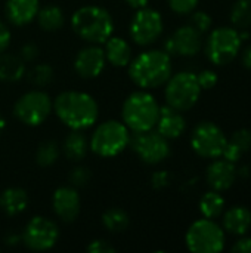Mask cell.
<instances>
[{"label": "cell", "mask_w": 251, "mask_h": 253, "mask_svg": "<svg viewBox=\"0 0 251 253\" xmlns=\"http://www.w3.org/2000/svg\"><path fill=\"white\" fill-rule=\"evenodd\" d=\"M53 110L58 119L72 130H83L98 120V104L84 92L67 90L56 96Z\"/></svg>", "instance_id": "6da1fadb"}, {"label": "cell", "mask_w": 251, "mask_h": 253, "mask_svg": "<svg viewBox=\"0 0 251 253\" xmlns=\"http://www.w3.org/2000/svg\"><path fill=\"white\" fill-rule=\"evenodd\" d=\"M129 76L142 89H154L164 84L172 76L170 55L166 50L143 52L129 64Z\"/></svg>", "instance_id": "7a4b0ae2"}, {"label": "cell", "mask_w": 251, "mask_h": 253, "mask_svg": "<svg viewBox=\"0 0 251 253\" xmlns=\"http://www.w3.org/2000/svg\"><path fill=\"white\" fill-rule=\"evenodd\" d=\"M75 34L87 43H105L114 31V21L108 10L101 6H83L71 18Z\"/></svg>", "instance_id": "3957f363"}, {"label": "cell", "mask_w": 251, "mask_h": 253, "mask_svg": "<svg viewBox=\"0 0 251 253\" xmlns=\"http://www.w3.org/2000/svg\"><path fill=\"white\" fill-rule=\"evenodd\" d=\"M121 114L129 130L145 132L155 127L160 116V105L151 93L138 90L126 98Z\"/></svg>", "instance_id": "277c9868"}, {"label": "cell", "mask_w": 251, "mask_h": 253, "mask_svg": "<svg viewBox=\"0 0 251 253\" xmlns=\"http://www.w3.org/2000/svg\"><path fill=\"white\" fill-rule=\"evenodd\" d=\"M130 132L124 123L108 120L101 123L90 138V150L101 157H114L129 147Z\"/></svg>", "instance_id": "5b68a950"}, {"label": "cell", "mask_w": 251, "mask_h": 253, "mask_svg": "<svg viewBox=\"0 0 251 253\" xmlns=\"http://www.w3.org/2000/svg\"><path fill=\"white\" fill-rule=\"evenodd\" d=\"M166 83L167 86L164 95L167 105L178 111H186L197 104L201 93L197 74L182 71L175 76H170V79Z\"/></svg>", "instance_id": "8992f818"}, {"label": "cell", "mask_w": 251, "mask_h": 253, "mask_svg": "<svg viewBox=\"0 0 251 253\" xmlns=\"http://www.w3.org/2000/svg\"><path fill=\"white\" fill-rule=\"evenodd\" d=\"M186 246L194 253H217L225 248V233L213 219L195 221L185 237Z\"/></svg>", "instance_id": "52a82bcc"}, {"label": "cell", "mask_w": 251, "mask_h": 253, "mask_svg": "<svg viewBox=\"0 0 251 253\" xmlns=\"http://www.w3.org/2000/svg\"><path fill=\"white\" fill-rule=\"evenodd\" d=\"M240 47V33L234 28L222 27L210 33L206 43V53L215 65H226L238 55Z\"/></svg>", "instance_id": "ba28073f"}, {"label": "cell", "mask_w": 251, "mask_h": 253, "mask_svg": "<svg viewBox=\"0 0 251 253\" xmlns=\"http://www.w3.org/2000/svg\"><path fill=\"white\" fill-rule=\"evenodd\" d=\"M52 111V101L43 90H30L18 98L13 105L15 117L27 126L41 125Z\"/></svg>", "instance_id": "9c48e42d"}, {"label": "cell", "mask_w": 251, "mask_h": 253, "mask_svg": "<svg viewBox=\"0 0 251 253\" xmlns=\"http://www.w3.org/2000/svg\"><path fill=\"white\" fill-rule=\"evenodd\" d=\"M129 145L146 165H158L170 154L169 139L152 129L145 132H133V135H130Z\"/></svg>", "instance_id": "30bf717a"}, {"label": "cell", "mask_w": 251, "mask_h": 253, "mask_svg": "<svg viewBox=\"0 0 251 253\" xmlns=\"http://www.w3.org/2000/svg\"><path fill=\"white\" fill-rule=\"evenodd\" d=\"M226 144L228 139L223 130L212 122H201L198 126H195L191 136L192 150L204 159L220 157Z\"/></svg>", "instance_id": "8fae6325"}, {"label": "cell", "mask_w": 251, "mask_h": 253, "mask_svg": "<svg viewBox=\"0 0 251 253\" xmlns=\"http://www.w3.org/2000/svg\"><path fill=\"white\" fill-rule=\"evenodd\" d=\"M59 237L58 227L53 221L44 216H34L22 231L24 245L36 252H44L52 249Z\"/></svg>", "instance_id": "7c38bea8"}, {"label": "cell", "mask_w": 251, "mask_h": 253, "mask_svg": "<svg viewBox=\"0 0 251 253\" xmlns=\"http://www.w3.org/2000/svg\"><path fill=\"white\" fill-rule=\"evenodd\" d=\"M163 33V18L160 12L151 7L138 9L130 22L132 40L139 46L152 44Z\"/></svg>", "instance_id": "4fadbf2b"}, {"label": "cell", "mask_w": 251, "mask_h": 253, "mask_svg": "<svg viewBox=\"0 0 251 253\" xmlns=\"http://www.w3.org/2000/svg\"><path fill=\"white\" fill-rule=\"evenodd\" d=\"M203 39L201 33L192 25H183L178 28L164 43L166 52L169 55L194 56L201 50Z\"/></svg>", "instance_id": "5bb4252c"}, {"label": "cell", "mask_w": 251, "mask_h": 253, "mask_svg": "<svg viewBox=\"0 0 251 253\" xmlns=\"http://www.w3.org/2000/svg\"><path fill=\"white\" fill-rule=\"evenodd\" d=\"M105 61L107 58L104 49L96 44H92L77 53L74 59V68L77 74L83 79H95L104 71Z\"/></svg>", "instance_id": "9a60e30c"}, {"label": "cell", "mask_w": 251, "mask_h": 253, "mask_svg": "<svg viewBox=\"0 0 251 253\" xmlns=\"http://www.w3.org/2000/svg\"><path fill=\"white\" fill-rule=\"evenodd\" d=\"M52 206L61 221L72 222L80 213V196L72 187H61L53 193Z\"/></svg>", "instance_id": "2e32d148"}, {"label": "cell", "mask_w": 251, "mask_h": 253, "mask_svg": "<svg viewBox=\"0 0 251 253\" xmlns=\"http://www.w3.org/2000/svg\"><path fill=\"white\" fill-rule=\"evenodd\" d=\"M207 184L215 191H226L229 190L237 179V169L234 163L228 160H216L207 168Z\"/></svg>", "instance_id": "e0dca14e"}, {"label": "cell", "mask_w": 251, "mask_h": 253, "mask_svg": "<svg viewBox=\"0 0 251 253\" xmlns=\"http://www.w3.org/2000/svg\"><path fill=\"white\" fill-rule=\"evenodd\" d=\"M155 126H157V132L163 135L166 139H176L185 132L186 122L180 114V111L172 108L170 105H166V107H160V116Z\"/></svg>", "instance_id": "ac0fdd59"}, {"label": "cell", "mask_w": 251, "mask_h": 253, "mask_svg": "<svg viewBox=\"0 0 251 253\" xmlns=\"http://www.w3.org/2000/svg\"><path fill=\"white\" fill-rule=\"evenodd\" d=\"M38 9V0H7L4 13L10 24L25 25L37 16Z\"/></svg>", "instance_id": "d6986e66"}, {"label": "cell", "mask_w": 251, "mask_h": 253, "mask_svg": "<svg viewBox=\"0 0 251 253\" xmlns=\"http://www.w3.org/2000/svg\"><path fill=\"white\" fill-rule=\"evenodd\" d=\"M250 227L251 212L244 206H235L223 216V228L234 236H244Z\"/></svg>", "instance_id": "ffe728a7"}, {"label": "cell", "mask_w": 251, "mask_h": 253, "mask_svg": "<svg viewBox=\"0 0 251 253\" xmlns=\"http://www.w3.org/2000/svg\"><path fill=\"white\" fill-rule=\"evenodd\" d=\"M105 58L114 67H126L132 61L130 44L120 37H109L105 42Z\"/></svg>", "instance_id": "44dd1931"}, {"label": "cell", "mask_w": 251, "mask_h": 253, "mask_svg": "<svg viewBox=\"0 0 251 253\" xmlns=\"http://www.w3.org/2000/svg\"><path fill=\"white\" fill-rule=\"evenodd\" d=\"M28 206V194L22 188H7L0 194V209L7 216H16L22 213Z\"/></svg>", "instance_id": "7402d4cb"}, {"label": "cell", "mask_w": 251, "mask_h": 253, "mask_svg": "<svg viewBox=\"0 0 251 253\" xmlns=\"http://www.w3.org/2000/svg\"><path fill=\"white\" fill-rule=\"evenodd\" d=\"M25 76V62L21 56L12 53H0V80L18 82Z\"/></svg>", "instance_id": "603a6c76"}, {"label": "cell", "mask_w": 251, "mask_h": 253, "mask_svg": "<svg viewBox=\"0 0 251 253\" xmlns=\"http://www.w3.org/2000/svg\"><path fill=\"white\" fill-rule=\"evenodd\" d=\"M62 151L65 157L71 162H80L81 159H84L87 153V139L81 133V130H72L67 135L62 144Z\"/></svg>", "instance_id": "cb8c5ba5"}, {"label": "cell", "mask_w": 251, "mask_h": 253, "mask_svg": "<svg viewBox=\"0 0 251 253\" xmlns=\"http://www.w3.org/2000/svg\"><path fill=\"white\" fill-rule=\"evenodd\" d=\"M37 21L41 30L44 31H56L64 24V13L55 4H47L37 12Z\"/></svg>", "instance_id": "d4e9b609"}, {"label": "cell", "mask_w": 251, "mask_h": 253, "mask_svg": "<svg viewBox=\"0 0 251 253\" xmlns=\"http://www.w3.org/2000/svg\"><path fill=\"white\" fill-rule=\"evenodd\" d=\"M225 208V200L219 191H209L200 200V212L207 219H216L222 215Z\"/></svg>", "instance_id": "484cf974"}, {"label": "cell", "mask_w": 251, "mask_h": 253, "mask_svg": "<svg viewBox=\"0 0 251 253\" xmlns=\"http://www.w3.org/2000/svg\"><path fill=\"white\" fill-rule=\"evenodd\" d=\"M102 224L111 233H123L129 227L130 219L123 209L111 208L102 215Z\"/></svg>", "instance_id": "4316f807"}, {"label": "cell", "mask_w": 251, "mask_h": 253, "mask_svg": "<svg viewBox=\"0 0 251 253\" xmlns=\"http://www.w3.org/2000/svg\"><path fill=\"white\" fill-rule=\"evenodd\" d=\"M231 21L237 28H249L251 25V0H237L231 10Z\"/></svg>", "instance_id": "83f0119b"}, {"label": "cell", "mask_w": 251, "mask_h": 253, "mask_svg": "<svg viewBox=\"0 0 251 253\" xmlns=\"http://www.w3.org/2000/svg\"><path fill=\"white\" fill-rule=\"evenodd\" d=\"M59 157V148L55 141H44L36 151V162L41 168L52 166Z\"/></svg>", "instance_id": "f1b7e54d"}, {"label": "cell", "mask_w": 251, "mask_h": 253, "mask_svg": "<svg viewBox=\"0 0 251 253\" xmlns=\"http://www.w3.org/2000/svg\"><path fill=\"white\" fill-rule=\"evenodd\" d=\"M28 80L34 86H47L53 80V70L49 64H37L28 71Z\"/></svg>", "instance_id": "f546056e"}, {"label": "cell", "mask_w": 251, "mask_h": 253, "mask_svg": "<svg viewBox=\"0 0 251 253\" xmlns=\"http://www.w3.org/2000/svg\"><path fill=\"white\" fill-rule=\"evenodd\" d=\"M90 178H92V173L84 166L74 168L68 175V181L72 187H86L90 182Z\"/></svg>", "instance_id": "4dcf8cb0"}, {"label": "cell", "mask_w": 251, "mask_h": 253, "mask_svg": "<svg viewBox=\"0 0 251 253\" xmlns=\"http://www.w3.org/2000/svg\"><path fill=\"white\" fill-rule=\"evenodd\" d=\"M231 142L241 150V153H247L251 150V130L250 129H240L232 135Z\"/></svg>", "instance_id": "1f68e13d"}, {"label": "cell", "mask_w": 251, "mask_h": 253, "mask_svg": "<svg viewBox=\"0 0 251 253\" xmlns=\"http://www.w3.org/2000/svg\"><path fill=\"white\" fill-rule=\"evenodd\" d=\"M189 25H192L195 30H198L203 34V33L209 31V28L212 27V18H210L209 13H206L203 10L194 12L192 16H191V24Z\"/></svg>", "instance_id": "d6a6232c"}, {"label": "cell", "mask_w": 251, "mask_h": 253, "mask_svg": "<svg viewBox=\"0 0 251 253\" xmlns=\"http://www.w3.org/2000/svg\"><path fill=\"white\" fill-rule=\"evenodd\" d=\"M167 1L173 12L179 15H186V13L194 12L200 0H167Z\"/></svg>", "instance_id": "836d02e7"}, {"label": "cell", "mask_w": 251, "mask_h": 253, "mask_svg": "<svg viewBox=\"0 0 251 253\" xmlns=\"http://www.w3.org/2000/svg\"><path fill=\"white\" fill-rule=\"evenodd\" d=\"M197 80L201 89H212L217 83V74L212 70H204L197 76Z\"/></svg>", "instance_id": "e575fe53"}, {"label": "cell", "mask_w": 251, "mask_h": 253, "mask_svg": "<svg viewBox=\"0 0 251 253\" xmlns=\"http://www.w3.org/2000/svg\"><path fill=\"white\" fill-rule=\"evenodd\" d=\"M86 251L89 253H114L115 248L111 246L107 240H93L86 248Z\"/></svg>", "instance_id": "d590c367"}, {"label": "cell", "mask_w": 251, "mask_h": 253, "mask_svg": "<svg viewBox=\"0 0 251 253\" xmlns=\"http://www.w3.org/2000/svg\"><path fill=\"white\" fill-rule=\"evenodd\" d=\"M38 56V47L34 43H25L21 47V58L24 62H31Z\"/></svg>", "instance_id": "8d00e7d4"}, {"label": "cell", "mask_w": 251, "mask_h": 253, "mask_svg": "<svg viewBox=\"0 0 251 253\" xmlns=\"http://www.w3.org/2000/svg\"><path fill=\"white\" fill-rule=\"evenodd\" d=\"M241 150L238 148V147H235L232 142H228L226 144V147H225V150H223V153H222V156H223V159L225 160H228V162H231V163H235V162H238L240 160V157H241Z\"/></svg>", "instance_id": "74e56055"}, {"label": "cell", "mask_w": 251, "mask_h": 253, "mask_svg": "<svg viewBox=\"0 0 251 253\" xmlns=\"http://www.w3.org/2000/svg\"><path fill=\"white\" fill-rule=\"evenodd\" d=\"M10 30L4 22L0 21V53H3L10 44Z\"/></svg>", "instance_id": "f35d334b"}, {"label": "cell", "mask_w": 251, "mask_h": 253, "mask_svg": "<svg viewBox=\"0 0 251 253\" xmlns=\"http://www.w3.org/2000/svg\"><path fill=\"white\" fill-rule=\"evenodd\" d=\"M231 251L235 253H251V239H240L238 242H235Z\"/></svg>", "instance_id": "ab89813d"}, {"label": "cell", "mask_w": 251, "mask_h": 253, "mask_svg": "<svg viewBox=\"0 0 251 253\" xmlns=\"http://www.w3.org/2000/svg\"><path fill=\"white\" fill-rule=\"evenodd\" d=\"M169 184V173L167 172H155L152 175V187L154 188H164Z\"/></svg>", "instance_id": "60d3db41"}, {"label": "cell", "mask_w": 251, "mask_h": 253, "mask_svg": "<svg viewBox=\"0 0 251 253\" xmlns=\"http://www.w3.org/2000/svg\"><path fill=\"white\" fill-rule=\"evenodd\" d=\"M133 9H142L148 4V0H124Z\"/></svg>", "instance_id": "b9f144b4"}, {"label": "cell", "mask_w": 251, "mask_h": 253, "mask_svg": "<svg viewBox=\"0 0 251 253\" xmlns=\"http://www.w3.org/2000/svg\"><path fill=\"white\" fill-rule=\"evenodd\" d=\"M243 64L246 68L251 70V44L244 50V55H243Z\"/></svg>", "instance_id": "7bdbcfd3"}, {"label": "cell", "mask_w": 251, "mask_h": 253, "mask_svg": "<svg viewBox=\"0 0 251 253\" xmlns=\"http://www.w3.org/2000/svg\"><path fill=\"white\" fill-rule=\"evenodd\" d=\"M4 242H6L7 246H15V245H18V242H22V239H21L19 236L10 234V236H7V237L4 239Z\"/></svg>", "instance_id": "ee69618b"}, {"label": "cell", "mask_w": 251, "mask_h": 253, "mask_svg": "<svg viewBox=\"0 0 251 253\" xmlns=\"http://www.w3.org/2000/svg\"><path fill=\"white\" fill-rule=\"evenodd\" d=\"M4 129V120H3V117L0 116V132Z\"/></svg>", "instance_id": "f6af8a7d"}]
</instances>
